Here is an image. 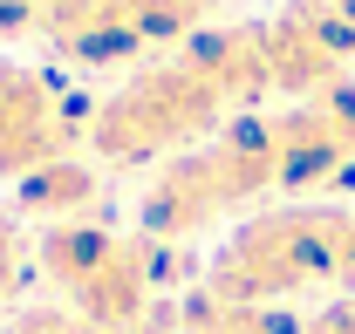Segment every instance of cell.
<instances>
[{
    "mask_svg": "<svg viewBox=\"0 0 355 334\" xmlns=\"http://www.w3.org/2000/svg\"><path fill=\"white\" fill-rule=\"evenodd\" d=\"M260 96H273L260 28H198L178 55L137 69L110 89L89 116V150L110 170L171 164L219 137L232 116H246Z\"/></svg>",
    "mask_w": 355,
    "mask_h": 334,
    "instance_id": "obj_1",
    "label": "cell"
},
{
    "mask_svg": "<svg viewBox=\"0 0 355 334\" xmlns=\"http://www.w3.org/2000/svg\"><path fill=\"white\" fill-rule=\"evenodd\" d=\"M266 191H280V157H273V116L246 109L198 150H184L157 170L137 198V232L157 246H184L225 218L253 211Z\"/></svg>",
    "mask_w": 355,
    "mask_h": 334,
    "instance_id": "obj_2",
    "label": "cell"
},
{
    "mask_svg": "<svg viewBox=\"0 0 355 334\" xmlns=\"http://www.w3.org/2000/svg\"><path fill=\"white\" fill-rule=\"evenodd\" d=\"M342 232H349L342 205H280L260 218H239L232 239L212 252L198 293H212L225 307H273L287 293L335 287L342 280Z\"/></svg>",
    "mask_w": 355,
    "mask_h": 334,
    "instance_id": "obj_3",
    "label": "cell"
},
{
    "mask_svg": "<svg viewBox=\"0 0 355 334\" xmlns=\"http://www.w3.org/2000/svg\"><path fill=\"white\" fill-rule=\"evenodd\" d=\"M164 252L144 232H110L96 218H76V225H42L35 239V266H42L62 307L89 321L103 334H130L157 314V293H164Z\"/></svg>",
    "mask_w": 355,
    "mask_h": 334,
    "instance_id": "obj_4",
    "label": "cell"
},
{
    "mask_svg": "<svg viewBox=\"0 0 355 334\" xmlns=\"http://www.w3.org/2000/svg\"><path fill=\"white\" fill-rule=\"evenodd\" d=\"M89 116L96 103H83L55 69H28V62H0V177H35L42 164H62L89 143Z\"/></svg>",
    "mask_w": 355,
    "mask_h": 334,
    "instance_id": "obj_5",
    "label": "cell"
},
{
    "mask_svg": "<svg viewBox=\"0 0 355 334\" xmlns=\"http://www.w3.org/2000/svg\"><path fill=\"white\" fill-rule=\"evenodd\" d=\"M273 157H280V191L294 198L342 184L355 170V82L273 109Z\"/></svg>",
    "mask_w": 355,
    "mask_h": 334,
    "instance_id": "obj_6",
    "label": "cell"
},
{
    "mask_svg": "<svg viewBox=\"0 0 355 334\" xmlns=\"http://www.w3.org/2000/svg\"><path fill=\"white\" fill-rule=\"evenodd\" d=\"M14 198L28 218H42V225H76V218H96L103 205V164H89V157H62V164H42L35 177H21L14 184Z\"/></svg>",
    "mask_w": 355,
    "mask_h": 334,
    "instance_id": "obj_7",
    "label": "cell"
},
{
    "mask_svg": "<svg viewBox=\"0 0 355 334\" xmlns=\"http://www.w3.org/2000/svg\"><path fill=\"white\" fill-rule=\"evenodd\" d=\"M21 280H28V232H21V218L0 205V307L21 293Z\"/></svg>",
    "mask_w": 355,
    "mask_h": 334,
    "instance_id": "obj_8",
    "label": "cell"
},
{
    "mask_svg": "<svg viewBox=\"0 0 355 334\" xmlns=\"http://www.w3.org/2000/svg\"><path fill=\"white\" fill-rule=\"evenodd\" d=\"M7 334H103V328L76 321L69 307H28V314H21V321H14Z\"/></svg>",
    "mask_w": 355,
    "mask_h": 334,
    "instance_id": "obj_9",
    "label": "cell"
},
{
    "mask_svg": "<svg viewBox=\"0 0 355 334\" xmlns=\"http://www.w3.org/2000/svg\"><path fill=\"white\" fill-rule=\"evenodd\" d=\"M342 287H355V211H349V232H342Z\"/></svg>",
    "mask_w": 355,
    "mask_h": 334,
    "instance_id": "obj_10",
    "label": "cell"
},
{
    "mask_svg": "<svg viewBox=\"0 0 355 334\" xmlns=\"http://www.w3.org/2000/svg\"><path fill=\"white\" fill-rule=\"evenodd\" d=\"M171 334H198V328H191V321H178V328H171Z\"/></svg>",
    "mask_w": 355,
    "mask_h": 334,
    "instance_id": "obj_11",
    "label": "cell"
}]
</instances>
